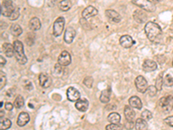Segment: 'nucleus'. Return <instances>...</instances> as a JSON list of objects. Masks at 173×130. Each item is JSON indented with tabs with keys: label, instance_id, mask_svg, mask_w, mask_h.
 I'll list each match as a JSON object with an SVG mask.
<instances>
[{
	"label": "nucleus",
	"instance_id": "25",
	"mask_svg": "<svg viewBox=\"0 0 173 130\" xmlns=\"http://www.w3.org/2000/svg\"><path fill=\"white\" fill-rule=\"evenodd\" d=\"M120 119H121L120 115H119L118 113H116V112L111 113V114L108 115V117H107L108 121H109L110 123H114V124H119V123L120 122Z\"/></svg>",
	"mask_w": 173,
	"mask_h": 130
},
{
	"label": "nucleus",
	"instance_id": "14",
	"mask_svg": "<svg viewBox=\"0 0 173 130\" xmlns=\"http://www.w3.org/2000/svg\"><path fill=\"white\" fill-rule=\"evenodd\" d=\"M39 83L42 88H49L52 83V80L48 75L41 73L39 75Z\"/></svg>",
	"mask_w": 173,
	"mask_h": 130
},
{
	"label": "nucleus",
	"instance_id": "38",
	"mask_svg": "<svg viewBox=\"0 0 173 130\" xmlns=\"http://www.w3.org/2000/svg\"><path fill=\"white\" fill-rule=\"evenodd\" d=\"M6 84V76L1 71V82H0V89L2 90Z\"/></svg>",
	"mask_w": 173,
	"mask_h": 130
},
{
	"label": "nucleus",
	"instance_id": "1",
	"mask_svg": "<svg viewBox=\"0 0 173 130\" xmlns=\"http://www.w3.org/2000/svg\"><path fill=\"white\" fill-rule=\"evenodd\" d=\"M145 31L148 37V39L152 42H154L162 33V30L160 26L154 23V22H148L145 26Z\"/></svg>",
	"mask_w": 173,
	"mask_h": 130
},
{
	"label": "nucleus",
	"instance_id": "35",
	"mask_svg": "<svg viewBox=\"0 0 173 130\" xmlns=\"http://www.w3.org/2000/svg\"><path fill=\"white\" fill-rule=\"evenodd\" d=\"M18 17H19V9L18 8H15L14 11L12 12V14L11 15V17L9 18L11 21H14V20L18 18Z\"/></svg>",
	"mask_w": 173,
	"mask_h": 130
},
{
	"label": "nucleus",
	"instance_id": "21",
	"mask_svg": "<svg viewBox=\"0 0 173 130\" xmlns=\"http://www.w3.org/2000/svg\"><path fill=\"white\" fill-rule=\"evenodd\" d=\"M124 114L126 116V119L128 121H134L135 117H136V114L134 110L133 109V108L131 106H126L125 109H124Z\"/></svg>",
	"mask_w": 173,
	"mask_h": 130
},
{
	"label": "nucleus",
	"instance_id": "20",
	"mask_svg": "<svg viewBox=\"0 0 173 130\" xmlns=\"http://www.w3.org/2000/svg\"><path fill=\"white\" fill-rule=\"evenodd\" d=\"M129 105L133 109H142V102L138 96H132L129 99Z\"/></svg>",
	"mask_w": 173,
	"mask_h": 130
},
{
	"label": "nucleus",
	"instance_id": "19",
	"mask_svg": "<svg viewBox=\"0 0 173 130\" xmlns=\"http://www.w3.org/2000/svg\"><path fill=\"white\" fill-rule=\"evenodd\" d=\"M3 50H4V52L5 56L7 57H12L15 55L14 45H12L9 43H5L3 44Z\"/></svg>",
	"mask_w": 173,
	"mask_h": 130
},
{
	"label": "nucleus",
	"instance_id": "29",
	"mask_svg": "<svg viewBox=\"0 0 173 130\" xmlns=\"http://www.w3.org/2000/svg\"><path fill=\"white\" fill-rule=\"evenodd\" d=\"M24 105V99L22 95H18L15 99V102H14V106L17 108V109H21L23 108Z\"/></svg>",
	"mask_w": 173,
	"mask_h": 130
},
{
	"label": "nucleus",
	"instance_id": "12",
	"mask_svg": "<svg viewBox=\"0 0 173 130\" xmlns=\"http://www.w3.org/2000/svg\"><path fill=\"white\" fill-rule=\"evenodd\" d=\"M76 35V32L75 29H73L72 27L67 28L66 31H65V34H64V41H65V43L70 44L74 41Z\"/></svg>",
	"mask_w": 173,
	"mask_h": 130
},
{
	"label": "nucleus",
	"instance_id": "31",
	"mask_svg": "<svg viewBox=\"0 0 173 130\" xmlns=\"http://www.w3.org/2000/svg\"><path fill=\"white\" fill-rule=\"evenodd\" d=\"M141 118L144 119V120L146 121H150V120L153 118V114L149 111V110L145 109L144 111L142 112V114H141Z\"/></svg>",
	"mask_w": 173,
	"mask_h": 130
},
{
	"label": "nucleus",
	"instance_id": "34",
	"mask_svg": "<svg viewBox=\"0 0 173 130\" xmlns=\"http://www.w3.org/2000/svg\"><path fill=\"white\" fill-rule=\"evenodd\" d=\"M106 130H121V126L119 124L110 123L106 127Z\"/></svg>",
	"mask_w": 173,
	"mask_h": 130
},
{
	"label": "nucleus",
	"instance_id": "23",
	"mask_svg": "<svg viewBox=\"0 0 173 130\" xmlns=\"http://www.w3.org/2000/svg\"><path fill=\"white\" fill-rule=\"evenodd\" d=\"M147 122L146 121H145L142 118H138L137 119L136 122H135V129L136 130H147Z\"/></svg>",
	"mask_w": 173,
	"mask_h": 130
},
{
	"label": "nucleus",
	"instance_id": "3",
	"mask_svg": "<svg viewBox=\"0 0 173 130\" xmlns=\"http://www.w3.org/2000/svg\"><path fill=\"white\" fill-rule=\"evenodd\" d=\"M15 7L13 2L11 0H4L1 4V15L4 17L10 18L14 11Z\"/></svg>",
	"mask_w": 173,
	"mask_h": 130
},
{
	"label": "nucleus",
	"instance_id": "30",
	"mask_svg": "<svg viewBox=\"0 0 173 130\" xmlns=\"http://www.w3.org/2000/svg\"><path fill=\"white\" fill-rule=\"evenodd\" d=\"M163 82H164V81H163V75L160 74L157 76V78L156 79V84H155V87L157 88V90H162Z\"/></svg>",
	"mask_w": 173,
	"mask_h": 130
},
{
	"label": "nucleus",
	"instance_id": "26",
	"mask_svg": "<svg viewBox=\"0 0 173 130\" xmlns=\"http://www.w3.org/2000/svg\"><path fill=\"white\" fill-rule=\"evenodd\" d=\"M72 6V3L69 1V0H61L59 4H58V7L61 11H68Z\"/></svg>",
	"mask_w": 173,
	"mask_h": 130
},
{
	"label": "nucleus",
	"instance_id": "8",
	"mask_svg": "<svg viewBox=\"0 0 173 130\" xmlns=\"http://www.w3.org/2000/svg\"><path fill=\"white\" fill-rule=\"evenodd\" d=\"M70 63H71L70 54L68 51L63 50L58 57V64H60L62 67H67L70 64Z\"/></svg>",
	"mask_w": 173,
	"mask_h": 130
},
{
	"label": "nucleus",
	"instance_id": "40",
	"mask_svg": "<svg viewBox=\"0 0 173 130\" xmlns=\"http://www.w3.org/2000/svg\"><path fill=\"white\" fill-rule=\"evenodd\" d=\"M5 109L8 111H11L13 109V105L11 102H7L5 103Z\"/></svg>",
	"mask_w": 173,
	"mask_h": 130
},
{
	"label": "nucleus",
	"instance_id": "11",
	"mask_svg": "<svg viewBox=\"0 0 173 130\" xmlns=\"http://www.w3.org/2000/svg\"><path fill=\"white\" fill-rule=\"evenodd\" d=\"M97 14H98V11H97L96 8L90 5V6H88L87 8H85L83 10V11L81 13V16H82L83 18L88 19L89 18H92V17L96 16Z\"/></svg>",
	"mask_w": 173,
	"mask_h": 130
},
{
	"label": "nucleus",
	"instance_id": "42",
	"mask_svg": "<svg viewBox=\"0 0 173 130\" xmlns=\"http://www.w3.org/2000/svg\"><path fill=\"white\" fill-rule=\"evenodd\" d=\"M56 1V0H49V4H50V5H52V6H53V5L55 4Z\"/></svg>",
	"mask_w": 173,
	"mask_h": 130
},
{
	"label": "nucleus",
	"instance_id": "37",
	"mask_svg": "<svg viewBox=\"0 0 173 130\" xmlns=\"http://www.w3.org/2000/svg\"><path fill=\"white\" fill-rule=\"evenodd\" d=\"M134 121H128V120H126V122H125V124H124V126H125V128L126 129H133V127H134Z\"/></svg>",
	"mask_w": 173,
	"mask_h": 130
},
{
	"label": "nucleus",
	"instance_id": "18",
	"mask_svg": "<svg viewBox=\"0 0 173 130\" xmlns=\"http://www.w3.org/2000/svg\"><path fill=\"white\" fill-rule=\"evenodd\" d=\"M29 121H30V115H29V114L26 113V112H22L19 115H18L17 123H18V125L19 127H23Z\"/></svg>",
	"mask_w": 173,
	"mask_h": 130
},
{
	"label": "nucleus",
	"instance_id": "39",
	"mask_svg": "<svg viewBox=\"0 0 173 130\" xmlns=\"http://www.w3.org/2000/svg\"><path fill=\"white\" fill-rule=\"evenodd\" d=\"M165 122L167 125H169V126H171V127L173 128V116H168L167 118H165Z\"/></svg>",
	"mask_w": 173,
	"mask_h": 130
},
{
	"label": "nucleus",
	"instance_id": "22",
	"mask_svg": "<svg viewBox=\"0 0 173 130\" xmlns=\"http://www.w3.org/2000/svg\"><path fill=\"white\" fill-rule=\"evenodd\" d=\"M29 27L31 31H38L41 29V22L37 18H33L29 22Z\"/></svg>",
	"mask_w": 173,
	"mask_h": 130
},
{
	"label": "nucleus",
	"instance_id": "43",
	"mask_svg": "<svg viewBox=\"0 0 173 130\" xmlns=\"http://www.w3.org/2000/svg\"><path fill=\"white\" fill-rule=\"evenodd\" d=\"M153 2L154 4H157V3H159L160 0H153Z\"/></svg>",
	"mask_w": 173,
	"mask_h": 130
},
{
	"label": "nucleus",
	"instance_id": "10",
	"mask_svg": "<svg viewBox=\"0 0 173 130\" xmlns=\"http://www.w3.org/2000/svg\"><path fill=\"white\" fill-rule=\"evenodd\" d=\"M67 97L70 102H77L80 97V94L76 88L69 87L67 90Z\"/></svg>",
	"mask_w": 173,
	"mask_h": 130
},
{
	"label": "nucleus",
	"instance_id": "4",
	"mask_svg": "<svg viewBox=\"0 0 173 130\" xmlns=\"http://www.w3.org/2000/svg\"><path fill=\"white\" fill-rule=\"evenodd\" d=\"M133 4L135 5L138 6L144 11H149V12H153L156 10V6L153 2H151L150 0H133Z\"/></svg>",
	"mask_w": 173,
	"mask_h": 130
},
{
	"label": "nucleus",
	"instance_id": "2",
	"mask_svg": "<svg viewBox=\"0 0 173 130\" xmlns=\"http://www.w3.org/2000/svg\"><path fill=\"white\" fill-rule=\"evenodd\" d=\"M14 45V50H15V56L17 61L20 64H25L27 63V57L24 54L23 50V44L19 40H16L13 43Z\"/></svg>",
	"mask_w": 173,
	"mask_h": 130
},
{
	"label": "nucleus",
	"instance_id": "24",
	"mask_svg": "<svg viewBox=\"0 0 173 130\" xmlns=\"http://www.w3.org/2000/svg\"><path fill=\"white\" fill-rule=\"evenodd\" d=\"M110 94H111V90H110V89H108V90L107 89V90H103V91L101 92L100 96V102H103V103H107V102H109V101H110Z\"/></svg>",
	"mask_w": 173,
	"mask_h": 130
},
{
	"label": "nucleus",
	"instance_id": "17",
	"mask_svg": "<svg viewBox=\"0 0 173 130\" xmlns=\"http://www.w3.org/2000/svg\"><path fill=\"white\" fill-rule=\"evenodd\" d=\"M88 105H89V103L87 99H80V98L76 102V108L80 112L87 111L88 109Z\"/></svg>",
	"mask_w": 173,
	"mask_h": 130
},
{
	"label": "nucleus",
	"instance_id": "6",
	"mask_svg": "<svg viewBox=\"0 0 173 130\" xmlns=\"http://www.w3.org/2000/svg\"><path fill=\"white\" fill-rule=\"evenodd\" d=\"M65 25V19L63 17H59L54 23L53 25V35L55 37H59L63 31Z\"/></svg>",
	"mask_w": 173,
	"mask_h": 130
},
{
	"label": "nucleus",
	"instance_id": "27",
	"mask_svg": "<svg viewBox=\"0 0 173 130\" xmlns=\"http://www.w3.org/2000/svg\"><path fill=\"white\" fill-rule=\"evenodd\" d=\"M11 121L8 118H1L0 120V130H7L11 127Z\"/></svg>",
	"mask_w": 173,
	"mask_h": 130
},
{
	"label": "nucleus",
	"instance_id": "15",
	"mask_svg": "<svg viewBox=\"0 0 173 130\" xmlns=\"http://www.w3.org/2000/svg\"><path fill=\"white\" fill-rule=\"evenodd\" d=\"M133 18L138 23H144L146 21L147 16H146V14L143 11L137 10V11H135L134 12H133Z\"/></svg>",
	"mask_w": 173,
	"mask_h": 130
},
{
	"label": "nucleus",
	"instance_id": "7",
	"mask_svg": "<svg viewBox=\"0 0 173 130\" xmlns=\"http://www.w3.org/2000/svg\"><path fill=\"white\" fill-rule=\"evenodd\" d=\"M135 86L137 90L140 93H145L148 89L147 81L142 75L137 76V78L135 79Z\"/></svg>",
	"mask_w": 173,
	"mask_h": 130
},
{
	"label": "nucleus",
	"instance_id": "41",
	"mask_svg": "<svg viewBox=\"0 0 173 130\" xmlns=\"http://www.w3.org/2000/svg\"><path fill=\"white\" fill-rule=\"evenodd\" d=\"M0 61H1V66H4V65L5 64V63H6L5 59L3 57V56H0Z\"/></svg>",
	"mask_w": 173,
	"mask_h": 130
},
{
	"label": "nucleus",
	"instance_id": "16",
	"mask_svg": "<svg viewBox=\"0 0 173 130\" xmlns=\"http://www.w3.org/2000/svg\"><path fill=\"white\" fill-rule=\"evenodd\" d=\"M105 13H106V16L110 19L112 22L119 23L121 21V16L117 11H114V10H107Z\"/></svg>",
	"mask_w": 173,
	"mask_h": 130
},
{
	"label": "nucleus",
	"instance_id": "36",
	"mask_svg": "<svg viewBox=\"0 0 173 130\" xmlns=\"http://www.w3.org/2000/svg\"><path fill=\"white\" fill-rule=\"evenodd\" d=\"M157 88L155 86H153V85L149 86L148 89H147V92H148V94L150 96H155L157 94Z\"/></svg>",
	"mask_w": 173,
	"mask_h": 130
},
{
	"label": "nucleus",
	"instance_id": "9",
	"mask_svg": "<svg viewBox=\"0 0 173 130\" xmlns=\"http://www.w3.org/2000/svg\"><path fill=\"white\" fill-rule=\"evenodd\" d=\"M119 43L122 47L128 49L131 48L135 43V41L133 39V37L128 35H124L119 38Z\"/></svg>",
	"mask_w": 173,
	"mask_h": 130
},
{
	"label": "nucleus",
	"instance_id": "44",
	"mask_svg": "<svg viewBox=\"0 0 173 130\" xmlns=\"http://www.w3.org/2000/svg\"><path fill=\"white\" fill-rule=\"evenodd\" d=\"M172 65H173V61H172Z\"/></svg>",
	"mask_w": 173,
	"mask_h": 130
},
{
	"label": "nucleus",
	"instance_id": "13",
	"mask_svg": "<svg viewBox=\"0 0 173 130\" xmlns=\"http://www.w3.org/2000/svg\"><path fill=\"white\" fill-rule=\"evenodd\" d=\"M157 68V64L156 62H154L153 60H150L147 59L143 63V70L145 72H152L156 70Z\"/></svg>",
	"mask_w": 173,
	"mask_h": 130
},
{
	"label": "nucleus",
	"instance_id": "28",
	"mask_svg": "<svg viewBox=\"0 0 173 130\" xmlns=\"http://www.w3.org/2000/svg\"><path fill=\"white\" fill-rule=\"evenodd\" d=\"M11 32L13 36L15 37H19L20 35L23 33V30L21 28L19 24H17V23H14L11 25Z\"/></svg>",
	"mask_w": 173,
	"mask_h": 130
},
{
	"label": "nucleus",
	"instance_id": "33",
	"mask_svg": "<svg viewBox=\"0 0 173 130\" xmlns=\"http://www.w3.org/2000/svg\"><path fill=\"white\" fill-rule=\"evenodd\" d=\"M164 83L167 86V87H172L173 85V79L172 77L170 75H167L164 80Z\"/></svg>",
	"mask_w": 173,
	"mask_h": 130
},
{
	"label": "nucleus",
	"instance_id": "5",
	"mask_svg": "<svg viewBox=\"0 0 173 130\" xmlns=\"http://www.w3.org/2000/svg\"><path fill=\"white\" fill-rule=\"evenodd\" d=\"M159 106L161 107L163 112L169 113L173 109V96L168 95L162 97L159 101Z\"/></svg>",
	"mask_w": 173,
	"mask_h": 130
},
{
	"label": "nucleus",
	"instance_id": "32",
	"mask_svg": "<svg viewBox=\"0 0 173 130\" xmlns=\"http://www.w3.org/2000/svg\"><path fill=\"white\" fill-rule=\"evenodd\" d=\"M93 82H94V79L91 77V76H88L84 79L83 81V83L86 87H88V89H91L92 86H93Z\"/></svg>",
	"mask_w": 173,
	"mask_h": 130
}]
</instances>
